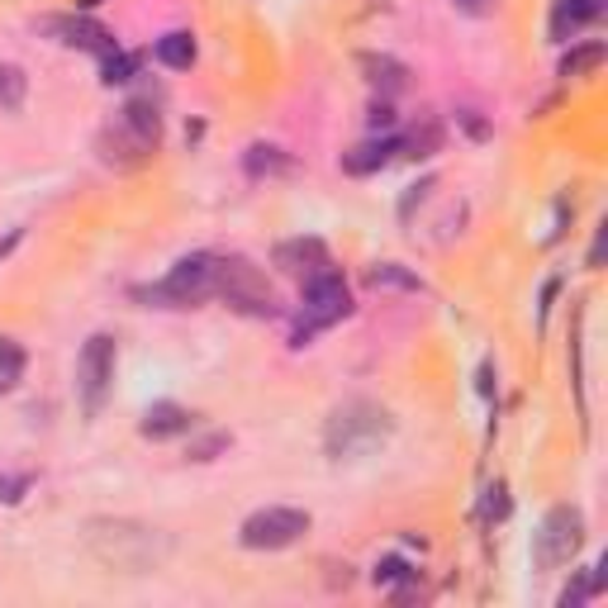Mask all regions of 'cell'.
<instances>
[{
	"label": "cell",
	"mask_w": 608,
	"mask_h": 608,
	"mask_svg": "<svg viewBox=\"0 0 608 608\" xmlns=\"http://www.w3.org/2000/svg\"><path fill=\"white\" fill-rule=\"evenodd\" d=\"M110 381H114V338L110 333H95V338H86L77 357V395L86 404V414H100V404L110 395Z\"/></svg>",
	"instance_id": "cell-6"
},
{
	"label": "cell",
	"mask_w": 608,
	"mask_h": 608,
	"mask_svg": "<svg viewBox=\"0 0 608 608\" xmlns=\"http://www.w3.org/2000/svg\"><path fill=\"white\" fill-rule=\"evenodd\" d=\"M604 43H585V48H575V53H566L561 57V77H585V71H595L599 63H604Z\"/></svg>",
	"instance_id": "cell-19"
},
{
	"label": "cell",
	"mask_w": 608,
	"mask_h": 608,
	"mask_svg": "<svg viewBox=\"0 0 608 608\" xmlns=\"http://www.w3.org/2000/svg\"><path fill=\"white\" fill-rule=\"evenodd\" d=\"M438 143H442V128L428 120V124H424V134L414 128L409 138H399V153H409V157H432V153H438Z\"/></svg>",
	"instance_id": "cell-21"
},
{
	"label": "cell",
	"mask_w": 608,
	"mask_h": 608,
	"mask_svg": "<svg viewBox=\"0 0 608 608\" xmlns=\"http://www.w3.org/2000/svg\"><path fill=\"white\" fill-rule=\"evenodd\" d=\"M504 509H509V499H504V485H495L485 499V518H504Z\"/></svg>",
	"instance_id": "cell-28"
},
{
	"label": "cell",
	"mask_w": 608,
	"mask_h": 608,
	"mask_svg": "<svg viewBox=\"0 0 608 608\" xmlns=\"http://www.w3.org/2000/svg\"><path fill=\"white\" fill-rule=\"evenodd\" d=\"M409 561H399V556H385V561H375V571H371V581L375 585H399V581H409Z\"/></svg>",
	"instance_id": "cell-24"
},
{
	"label": "cell",
	"mask_w": 608,
	"mask_h": 608,
	"mask_svg": "<svg viewBox=\"0 0 608 608\" xmlns=\"http://www.w3.org/2000/svg\"><path fill=\"white\" fill-rule=\"evenodd\" d=\"M361 67L371 71V86H375V91H385V95H399L404 86H409V71H404L399 63H390V57L367 53V57H361Z\"/></svg>",
	"instance_id": "cell-17"
},
{
	"label": "cell",
	"mask_w": 608,
	"mask_h": 608,
	"mask_svg": "<svg viewBox=\"0 0 608 608\" xmlns=\"http://www.w3.org/2000/svg\"><path fill=\"white\" fill-rule=\"evenodd\" d=\"M375 291H424V281L414 277V271H404L399 262H381V267H371V277H367Z\"/></svg>",
	"instance_id": "cell-18"
},
{
	"label": "cell",
	"mask_w": 608,
	"mask_h": 608,
	"mask_svg": "<svg viewBox=\"0 0 608 608\" xmlns=\"http://www.w3.org/2000/svg\"><path fill=\"white\" fill-rule=\"evenodd\" d=\"M24 91H29V77L14 63H0V105L5 110H20L24 105Z\"/></svg>",
	"instance_id": "cell-20"
},
{
	"label": "cell",
	"mask_w": 608,
	"mask_h": 608,
	"mask_svg": "<svg viewBox=\"0 0 608 608\" xmlns=\"http://www.w3.org/2000/svg\"><path fill=\"white\" fill-rule=\"evenodd\" d=\"M304 285V318H309V333L314 328H328L338 324V318L352 314V291H347V281L338 277V271H314Z\"/></svg>",
	"instance_id": "cell-8"
},
{
	"label": "cell",
	"mask_w": 608,
	"mask_h": 608,
	"mask_svg": "<svg viewBox=\"0 0 608 608\" xmlns=\"http://www.w3.org/2000/svg\"><path fill=\"white\" fill-rule=\"evenodd\" d=\"M100 71H105V77H100L105 86H124L128 77H134V57L114 48V53H105V57H100Z\"/></svg>",
	"instance_id": "cell-23"
},
{
	"label": "cell",
	"mask_w": 608,
	"mask_h": 608,
	"mask_svg": "<svg viewBox=\"0 0 608 608\" xmlns=\"http://www.w3.org/2000/svg\"><path fill=\"white\" fill-rule=\"evenodd\" d=\"M604 14V0H552V38L571 43L581 29H589Z\"/></svg>",
	"instance_id": "cell-11"
},
{
	"label": "cell",
	"mask_w": 608,
	"mask_h": 608,
	"mask_svg": "<svg viewBox=\"0 0 608 608\" xmlns=\"http://www.w3.org/2000/svg\"><path fill=\"white\" fill-rule=\"evenodd\" d=\"M86 542H91V552L105 561V566L128 571V575L153 571L157 561L167 556V538L143 523H91L86 528Z\"/></svg>",
	"instance_id": "cell-1"
},
{
	"label": "cell",
	"mask_w": 608,
	"mask_h": 608,
	"mask_svg": "<svg viewBox=\"0 0 608 608\" xmlns=\"http://www.w3.org/2000/svg\"><path fill=\"white\" fill-rule=\"evenodd\" d=\"M395 153H399V138H371V143H361V148L342 153V171L347 177H371V171H381Z\"/></svg>",
	"instance_id": "cell-13"
},
{
	"label": "cell",
	"mask_w": 608,
	"mask_h": 608,
	"mask_svg": "<svg viewBox=\"0 0 608 608\" xmlns=\"http://www.w3.org/2000/svg\"><path fill=\"white\" fill-rule=\"evenodd\" d=\"M371 124L375 128H395V110H390V100H375V105H371Z\"/></svg>",
	"instance_id": "cell-27"
},
{
	"label": "cell",
	"mask_w": 608,
	"mask_h": 608,
	"mask_svg": "<svg viewBox=\"0 0 608 608\" xmlns=\"http://www.w3.org/2000/svg\"><path fill=\"white\" fill-rule=\"evenodd\" d=\"M120 124H124L138 143H148V148L157 153V143H162V114H157L153 100H128V105L120 110Z\"/></svg>",
	"instance_id": "cell-14"
},
{
	"label": "cell",
	"mask_w": 608,
	"mask_h": 608,
	"mask_svg": "<svg viewBox=\"0 0 608 608\" xmlns=\"http://www.w3.org/2000/svg\"><path fill=\"white\" fill-rule=\"evenodd\" d=\"M277 267L281 271H291L295 281H309L314 271H328V248L318 238H291V243H281L277 248Z\"/></svg>",
	"instance_id": "cell-10"
},
{
	"label": "cell",
	"mask_w": 608,
	"mask_h": 608,
	"mask_svg": "<svg viewBox=\"0 0 608 608\" xmlns=\"http://www.w3.org/2000/svg\"><path fill=\"white\" fill-rule=\"evenodd\" d=\"M153 57L162 67H171V71H185V67L195 63V38L185 34V29H171V34H162V38L153 43Z\"/></svg>",
	"instance_id": "cell-15"
},
{
	"label": "cell",
	"mask_w": 608,
	"mask_h": 608,
	"mask_svg": "<svg viewBox=\"0 0 608 608\" xmlns=\"http://www.w3.org/2000/svg\"><path fill=\"white\" fill-rule=\"evenodd\" d=\"M390 432V414L381 409V404L371 399H347L338 414L328 418V452L333 457H357L367 452V447H375Z\"/></svg>",
	"instance_id": "cell-2"
},
{
	"label": "cell",
	"mask_w": 608,
	"mask_h": 608,
	"mask_svg": "<svg viewBox=\"0 0 608 608\" xmlns=\"http://www.w3.org/2000/svg\"><path fill=\"white\" fill-rule=\"evenodd\" d=\"M214 285H219V257L210 252H191L181 257L177 267L167 271V281L148 291V300H162V304H200L214 295Z\"/></svg>",
	"instance_id": "cell-5"
},
{
	"label": "cell",
	"mask_w": 608,
	"mask_h": 608,
	"mask_svg": "<svg viewBox=\"0 0 608 608\" xmlns=\"http://www.w3.org/2000/svg\"><path fill=\"white\" fill-rule=\"evenodd\" d=\"M214 295H224L243 314H271V285L243 257H219V285H214Z\"/></svg>",
	"instance_id": "cell-7"
},
{
	"label": "cell",
	"mask_w": 608,
	"mask_h": 608,
	"mask_svg": "<svg viewBox=\"0 0 608 608\" xmlns=\"http://www.w3.org/2000/svg\"><path fill=\"white\" fill-rule=\"evenodd\" d=\"M24 489H29V475H5L0 481V504H20Z\"/></svg>",
	"instance_id": "cell-26"
},
{
	"label": "cell",
	"mask_w": 608,
	"mask_h": 608,
	"mask_svg": "<svg viewBox=\"0 0 608 608\" xmlns=\"http://www.w3.org/2000/svg\"><path fill=\"white\" fill-rule=\"evenodd\" d=\"M24 375V347L14 338H0V385H14Z\"/></svg>",
	"instance_id": "cell-22"
},
{
	"label": "cell",
	"mask_w": 608,
	"mask_h": 608,
	"mask_svg": "<svg viewBox=\"0 0 608 608\" xmlns=\"http://www.w3.org/2000/svg\"><path fill=\"white\" fill-rule=\"evenodd\" d=\"M304 532H309V514L271 504V509H257V514L243 518L238 542L248 547V552H281V547H295Z\"/></svg>",
	"instance_id": "cell-4"
},
{
	"label": "cell",
	"mask_w": 608,
	"mask_h": 608,
	"mask_svg": "<svg viewBox=\"0 0 608 608\" xmlns=\"http://www.w3.org/2000/svg\"><path fill=\"white\" fill-rule=\"evenodd\" d=\"M20 238H24V228H10V234L0 238V257H10V252H14V243H20Z\"/></svg>",
	"instance_id": "cell-29"
},
{
	"label": "cell",
	"mask_w": 608,
	"mask_h": 608,
	"mask_svg": "<svg viewBox=\"0 0 608 608\" xmlns=\"http://www.w3.org/2000/svg\"><path fill=\"white\" fill-rule=\"evenodd\" d=\"M243 167H248V177H285V171H291V157L281 148H271V143H252V148L243 153Z\"/></svg>",
	"instance_id": "cell-16"
},
{
	"label": "cell",
	"mask_w": 608,
	"mask_h": 608,
	"mask_svg": "<svg viewBox=\"0 0 608 608\" xmlns=\"http://www.w3.org/2000/svg\"><path fill=\"white\" fill-rule=\"evenodd\" d=\"M191 409H181V404H171V399H162V404H153L148 414H143V424H138V432L143 438H153V442H162V438H177V432H191Z\"/></svg>",
	"instance_id": "cell-12"
},
{
	"label": "cell",
	"mask_w": 608,
	"mask_h": 608,
	"mask_svg": "<svg viewBox=\"0 0 608 608\" xmlns=\"http://www.w3.org/2000/svg\"><path fill=\"white\" fill-rule=\"evenodd\" d=\"M224 447H228L224 432H210V438L191 442V452H185V457H191V461H214V452H224Z\"/></svg>",
	"instance_id": "cell-25"
},
{
	"label": "cell",
	"mask_w": 608,
	"mask_h": 608,
	"mask_svg": "<svg viewBox=\"0 0 608 608\" xmlns=\"http://www.w3.org/2000/svg\"><path fill=\"white\" fill-rule=\"evenodd\" d=\"M581 538H585L581 509H571V504L547 509L542 528L532 532V566H538V571H561L575 552H581Z\"/></svg>",
	"instance_id": "cell-3"
},
{
	"label": "cell",
	"mask_w": 608,
	"mask_h": 608,
	"mask_svg": "<svg viewBox=\"0 0 608 608\" xmlns=\"http://www.w3.org/2000/svg\"><path fill=\"white\" fill-rule=\"evenodd\" d=\"M43 34H53L57 43H67V48H91V53H114V38L105 24L86 20V14H48V20H38Z\"/></svg>",
	"instance_id": "cell-9"
}]
</instances>
